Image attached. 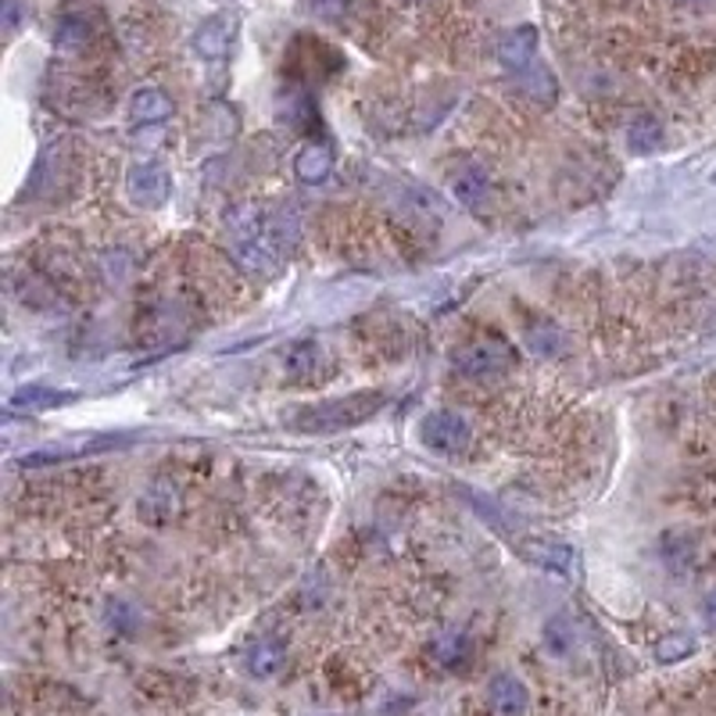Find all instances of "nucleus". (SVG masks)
Instances as JSON below:
<instances>
[{"instance_id": "nucleus-19", "label": "nucleus", "mask_w": 716, "mask_h": 716, "mask_svg": "<svg viewBox=\"0 0 716 716\" xmlns=\"http://www.w3.org/2000/svg\"><path fill=\"white\" fill-rule=\"evenodd\" d=\"M573 623L567 616H552L544 623V648L552 652V656H570L573 648Z\"/></svg>"}, {"instance_id": "nucleus-6", "label": "nucleus", "mask_w": 716, "mask_h": 716, "mask_svg": "<svg viewBox=\"0 0 716 716\" xmlns=\"http://www.w3.org/2000/svg\"><path fill=\"white\" fill-rule=\"evenodd\" d=\"M448 190L452 197L469 211H480L487 205V194H491V179L480 169V165H463L448 176Z\"/></svg>"}, {"instance_id": "nucleus-13", "label": "nucleus", "mask_w": 716, "mask_h": 716, "mask_svg": "<svg viewBox=\"0 0 716 716\" xmlns=\"http://www.w3.org/2000/svg\"><path fill=\"white\" fill-rule=\"evenodd\" d=\"M230 40H234V25L226 19H208L194 37V48L201 58H222L230 51Z\"/></svg>"}, {"instance_id": "nucleus-15", "label": "nucleus", "mask_w": 716, "mask_h": 716, "mask_svg": "<svg viewBox=\"0 0 716 716\" xmlns=\"http://www.w3.org/2000/svg\"><path fill=\"white\" fill-rule=\"evenodd\" d=\"M663 144V126H660V118H652V115H637L631 122V129H627V147L634 151V155H652Z\"/></svg>"}, {"instance_id": "nucleus-3", "label": "nucleus", "mask_w": 716, "mask_h": 716, "mask_svg": "<svg viewBox=\"0 0 716 716\" xmlns=\"http://www.w3.org/2000/svg\"><path fill=\"white\" fill-rule=\"evenodd\" d=\"M419 434H423V445L434 448L437 455H459L469 448V437H474L469 423L459 413H430L423 419Z\"/></svg>"}, {"instance_id": "nucleus-8", "label": "nucleus", "mask_w": 716, "mask_h": 716, "mask_svg": "<svg viewBox=\"0 0 716 716\" xmlns=\"http://www.w3.org/2000/svg\"><path fill=\"white\" fill-rule=\"evenodd\" d=\"M498 58H501V65L512 69V72L530 69L538 58V29L520 25V29H512V33H506L498 43Z\"/></svg>"}, {"instance_id": "nucleus-17", "label": "nucleus", "mask_w": 716, "mask_h": 716, "mask_svg": "<svg viewBox=\"0 0 716 716\" xmlns=\"http://www.w3.org/2000/svg\"><path fill=\"white\" fill-rule=\"evenodd\" d=\"M319 359H323L319 344L315 341H301V344L291 347V352H287V373H291V380H315Z\"/></svg>"}, {"instance_id": "nucleus-1", "label": "nucleus", "mask_w": 716, "mask_h": 716, "mask_svg": "<svg viewBox=\"0 0 716 716\" xmlns=\"http://www.w3.org/2000/svg\"><path fill=\"white\" fill-rule=\"evenodd\" d=\"M387 405V391H355L347 398H330L319 405L294 408L291 426L301 434H338L347 426H362Z\"/></svg>"}, {"instance_id": "nucleus-11", "label": "nucleus", "mask_w": 716, "mask_h": 716, "mask_svg": "<svg viewBox=\"0 0 716 716\" xmlns=\"http://www.w3.org/2000/svg\"><path fill=\"white\" fill-rule=\"evenodd\" d=\"M129 115H133V122H144V126H151V122H165L173 115V101L158 86H141L129 97Z\"/></svg>"}, {"instance_id": "nucleus-25", "label": "nucleus", "mask_w": 716, "mask_h": 716, "mask_svg": "<svg viewBox=\"0 0 716 716\" xmlns=\"http://www.w3.org/2000/svg\"><path fill=\"white\" fill-rule=\"evenodd\" d=\"M681 4H709V0H681Z\"/></svg>"}, {"instance_id": "nucleus-18", "label": "nucleus", "mask_w": 716, "mask_h": 716, "mask_svg": "<svg viewBox=\"0 0 716 716\" xmlns=\"http://www.w3.org/2000/svg\"><path fill=\"white\" fill-rule=\"evenodd\" d=\"M520 83H523V90L535 101H541V104H552L556 101V80H552V72H548L544 65H530V69H523L520 72Z\"/></svg>"}, {"instance_id": "nucleus-20", "label": "nucleus", "mask_w": 716, "mask_h": 716, "mask_svg": "<svg viewBox=\"0 0 716 716\" xmlns=\"http://www.w3.org/2000/svg\"><path fill=\"white\" fill-rule=\"evenodd\" d=\"M527 347L535 355H544V359H556L567 352V338L556 330V326H535L527 333Z\"/></svg>"}, {"instance_id": "nucleus-5", "label": "nucleus", "mask_w": 716, "mask_h": 716, "mask_svg": "<svg viewBox=\"0 0 716 716\" xmlns=\"http://www.w3.org/2000/svg\"><path fill=\"white\" fill-rule=\"evenodd\" d=\"M516 548H520V556H523L527 562H535V567H541V570H548V573L570 577V573L577 570V552H573L570 544L530 538V541H520Z\"/></svg>"}, {"instance_id": "nucleus-4", "label": "nucleus", "mask_w": 716, "mask_h": 716, "mask_svg": "<svg viewBox=\"0 0 716 716\" xmlns=\"http://www.w3.org/2000/svg\"><path fill=\"white\" fill-rule=\"evenodd\" d=\"M126 190L133 197V205H141V208H158L169 201V194H173V176L165 165L158 162H141V165H133L129 169V179H126Z\"/></svg>"}, {"instance_id": "nucleus-7", "label": "nucleus", "mask_w": 716, "mask_h": 716, "mask_svg": "<svg viewBox=\"0 0 716 716\" xmlns=\"http://www.w3.org/2000/svg\"><path fill=\"white\" fill-rule=\"evenodd\" d=\"M487 698H491L498 716H527L530 709V692L516 674H498L487 684Z\"/></svg>"}, {"instance_id": "nucleus-12", "label": "nucleus", "mask_w": 716, "mask_h": 716, "mask_svg": "<svg viewBox=\"0 0 716 716\" xmlns=\"http://www.w3.org/2000/svg\"><path fill=\"white\" fill-rule=\"evenodd\" d=\"M333 169V151L326 144H309L298 151L294 158V173L301 183H323Z\"/></svg>"}, {"instance_id": "nucleus-16", "label": "nucleus", "mask_w": 716, "mask_h": 716, "mask_svg": "<svg viewBox=\"0 0 716 716\" xmlns=\"http://www.w3.org/2000/svg\"><path fill=\"white\" fill-rule=\"evenodd\" d=\"M173 512H176V491H173L169 484H155L141 498V516H144V520H151V523L173 520Z\"/></svg>"}, {"instance_id": "nucleus-23", "label": "nucleus", "mask_w": 716, "mask_h": 716, "mask_svg": "<svg viewBox=\"0 0 716 716\" xmlns=\"http://www.w3.org/2000/svg\"><path fill=\"white\" fill-rule=\"evenodd\" d=\"M22 22V8H19V0H4V29L8 33H14Z\"/></svg>"}, {"instance_id": "nucleus-24", "label": "nucleus", "mask_w": 716, "mask_h": 716, "mask_svg": "<svg viewBox=\"0 0 716 716\" xmlns=\"http://www.w3.org/2000/svg\"><path fill=\"white\" fill-rule=\"evenodd\" d=\"M703 616H706V623L709 627H716V588L706 595V602H703Z\"/></svg>"}, {"instance_id": "nucleus-10", "label": "nucleus", "mask_w": 716, "mask_h": 716, "mask_svg": "<svg viewBox=\"0 0 716 716\" xmlns=\"http://www.w3.org/2000/svg\"><path fill=\"white\" fill-rule=\"evenodd\" d=\"M94 33H97V25H94V19H90V14H65V19L54 25V48L75 54V51L90 48Z\"/></svg>"}, {"instance_id": "nucleus-22", "label": "nucleus", "mask_w": 716, "mask_h": 716, "mask_svg": "<svg viewBox=\"0 0 716 716\" xmlns=\"http://www.w3.org/2000/svg\"><path fill=\"white\" fill-rule=\"evenodd\" d=\"M434 656L445 663V666H459L469 660V642L463 634H445L440 642L434 645Z\"/></svg>"}, {"instance_id": "nucleus-21", "label": "nucleus", "mask_w": 716, "mask_h": 716, "mask_svg": "<svg viewBox=\"0 0 716 716\" xmlns=\"http://www.w3.org/2000/svg\"><path fill=\"white\" fill-rule=\"evenodd\" d=\"M695 652V637L692 634H666L656 645V660L660 663H681Z\"/></svg>"}, {"instance_id": "nucleus-2", "label": "nucleus", "mask_w": 716, "mask_h": 716, "mask_svg": "<svg viewBox=\"0 0 716 716\" xmlns=\"http://www.w3.org/2000/svg\"><path fill=\"white\" fill-rule=\"evenodd\" d=\"M509 365H512V347L498 338L469 341L466 347L455 352V370L466 376H495L501 370H509Z\"/></svg>"}, {"instance_id": "nucleus-9", "label": "nucleus", "mask_w": 716, "mask_h": 716, "mask_svg": "<svg viewBox=\"0 0 716 716\" xmlns=\"http://www.w3.org/2000/svg\"><path fill=\"white\" fill-rule=\"evenodd\" d=\"M75 394L72 391H54V387H19L11 394V408L14 413H48V408H61V405H72Z\"/></svg>"}, {"instance_id": "nucleus-14", "label": "nucleus", "mask_w": 716, "mask_h": 716, "mask_svg": "<svg viewBox=\"0 0 716 716\" xmlns=\"http://www.w3.org/2000/svg\"><path fill=\"white\" fill-rule=\"evenodd\" d=\"M283 663H287V648L280 642H272V637H269V642H258L248 652V674L258 677V681L277 677Z\"/></svg>"}]
</instances>
